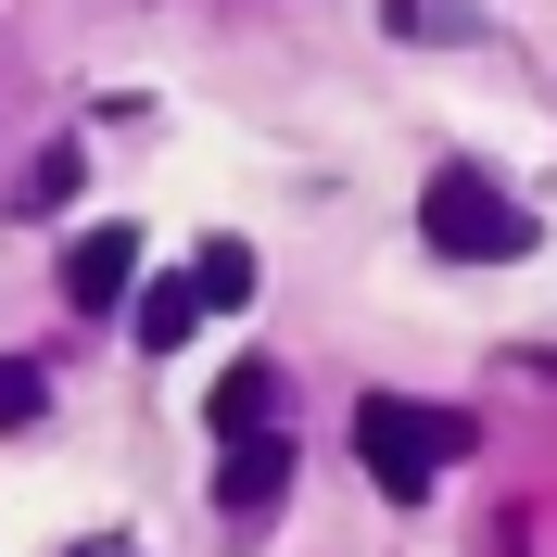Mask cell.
Returning a JSON list of instances; mask_svg holds the SVG:
<instances>
[{
	"instance_id": "cell-4",
	"label": "cell",
	"mask_w": 557,
	"mask_h": 557,
	"mask_svg": "<svg viewBox=\"0 0 557 557\" xmlns=\"http://www.w3.org/2000/svg\"><path fill=\"white\" fill-rule=\"evenodd\" d=\"M139 292V228H76L64 242V305L76 317H114Z\"/></svg>"
},
{
	"instance_id": "cell-3",
	"label": "cell",
	"mask_w": 557,
	"mask_h": 557,
	"mask_svg": "<svg viewBox=\"0 0 557 557\" xmlns=\"http://www.w3.org/2000/svg\"><path fill=\"white\" fill-rule=\"evenodd\" d=\"M278 494H292V444L278 431H253V444H215V507L242 532H267L278 520Z\"/></svg>"
},
{
	"instance_id": "cell-10",
	"label": "cell",
	"mask_w": 557,
	"mask_h": 557,
	"mask_svg": "<svg viewBox=\"0 0 557 557\" xmlns=\"http://www.w3.org/2000/svg\"><path fill=\"white\" fill-rule=\"evenodd\" d=\"M26 418H38V368H26V355H0V431H26Z\"/></svg>"
},
{
	"instance_id": "cell-2",
	"label": "cell",
	"mask_w": 557,
	"mask_h": 557,
	"mask_svg": "<svg viewBox=\"0 0 557 557\" xmlns=\"http://www.w3.org/2000/svg\"><path fill=\"white\" fill-rule=\"evenodd\" d=\"M418 228H431V253H456V267H520L532 253V203L494 190V177H469V165H444L418 190Z\"/></svg>"
},
{
	"instance_id": "cell-1",
	"label": "cell",
	"mask_w": 557,
	"mask_h": 557,
	"mask_svg": "<svg viewBox=\"0 0 557 557\" xmlns=\"http://www.w3.org/2000/svg\"><path fill=\"white\" fill-rule=\"evenodd\" d=\"M355 456H368L381 494H431L456 456H469V418L456 406H406V393H368V406H355Z\"/></svg>"
},
{
	"instance_id": "cell-8",
	"label": "cell",
	"mask_w": 557,
	"mask_h": 557,
	"mask_svg": "<svg viewBox=\"0 0 557 557\" xmlns=\"http://www.w3.org/2000/svg\"><path fill=\"white\" fill-rule=\"evenodd\" d=\"M381 26L393 38H482V13L469 0H381Z\"/></svg>"
},
{
	"instance_id": "cell-5",
	"label": "cell",
	"mask_w": 557,
	"mask_h": 557,
	"mask_svg": "<svg viewBox=\"0 0 557 557\" xmlns=\"http://www.w3.org/2000/svg\"><path fill=\"white\" fill-rule=\"evenodd\" d=\"M215 444H253V431H278V368H228V381L203 393Z\"/></svg>"
},
{
	"instance_id": "cell-6",
	"label": "cell",
	"mask_w": 557,
	"mask_h": 557,
	"mask_svg": "<svg viewBox=\"0 0 557 557\" xmlns=\"http://www.w3.org/2000/svg\"><path fill=\"white\" fill-rule=\"evenodd\" d=\"M190 330H203V292H190V267H177V278H152V292H139V355H177Z\"/></svg>"
},
{
	"instance_id": "cell-9",
	"label": "cell",
	"mask_w": 557,
	"mask_h": 557,
	"mask_svg": "<svg viewBox=\"0 0 557 557\" xmlns=\"http://www.w3.org/2000/svg\"><path fill=\"white\" fill-rule=\"evenodd\" d=\"M64 203H76V139H51L26 165V190H13V215H64Z\"/></svg>"
},
{
	"instance_id": "cell-7",
	"label": "cell",
	"mask_w": 557,
	"mask_h": 557,
	"mask_svg": "<svg viewBox=\"0 0 557 557\" xmlns=\"http://www.w3.org/2000/svg\"><path fill=\"white\" fill-rule=\"evenodd\" d=\"M190 292H203V317L215 305H253V242H203L190 253Z\"/></svg>"
}]
</instances>
